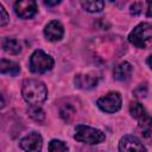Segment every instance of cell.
Masks as SVG:
<instances>
[{"label": "cell", "mask_w": 152, "mask_h": 152, "mask_svg": "<svg viewBox=\"0 0 152 152\" xmlns=\"http://www.w3.org/2000/svg\"><path fill=\"white\" fill-rule=\"evenodd\" d=\"M21 95L24 100L31 106H37L45 101L48 96V89L42 81L28 78L23 82Z\"/></svg>", "instance_id": "cell-1"}, {"label": "cell", "mask_w": 152, "mask_h": 152, "mask_svg": "<svg viewBox=\"0 0 152 152\" xmlns=\"http://www.w3.org/2000/svg\"><path fill=\"white\" fill-rule=\"evenodd\" d=\"M74 138L80 142H84V144H89V145H96V144L103 142L106 139V135L103 132H101L97 128L89 127L86 125H78L75 128Z\"/></svg>", "instance_id": "cell-2"}, {"label": "cell", "mask_w": 152, "mask_h": 152, "mask_svg": "<svg viewBox=\"0 0 152 152\" xmlns=\"http://www.w3.org/2000/svg\"><path fill=\"white\" fill-rule=\"evenodd\" d=\"M53 59L43 50H36L30 57V70L34 74H44L52 69Z\"/></svg>", "instance_id": "cell-3"}, {"label": "cell", "mask_w": 152, "mask_h": 152, "mask_svg": "<svg viewBox=\"0 0 152 152\" xmlns=\"http://www.w3.org/2000/svg\"><path fill=\"white\" fill-rule=\"evenodd\" d=\"M151 38H152V26L147 23H141L138 26H135L128 36L129 42L134 46L140 49H144L146 46V43Z\"/></svg>", "instance_id": "cell-4"}, {"label": "cell", "mask_w": 152, "mask_h": 152, "mask_svg": "<svg viewBox=\"0 0 152 152\" xmlns=\"http://www.w3.org/2000/svg\"><path fill=\"white\" fill-rule=\"evenodd\" d=\"M121 102H122L121 95L118 91H110L97 100V106L103 112L115 113L121 108Z\"/></svg>", "instance_id": "cell-5"}, {"label": "cell", "mask_w": 152, "mask_h": 152, "mask_svg": "<svg viewBox=\"0 0 152 152\" xmlns=\"http://www.w3.org/2000/svg\"><path fill=\"white\" fill-rule=\"evenodd\" d=\"M19 145L25 152H40L43 146V139L39 133L31 132L20 140Z\"/></svg>", "instance_id": "cell-6"}, {"label": "cell", "mask_w": 152, "mask_h": 152, "mask_svg": "<svg viewBox=\"0 0 152 152\" xmlns=\"http://www.w3.org/2000/svg\"><path fill=\"white\" fill-rule=\"evenodd\" d=\"M120 152H146L145 146L134 135H125L119 142Z\"/></svg>", "instance_id": "cell-7"}, {"label": "cell", "mask_w": 152, "mask_h": 152, "mask_svg": "<svg viewBox=\"0 0 152 152\" xmlns=\"http://www.w3.org/2000/svg\"><path fill=\"white\" fill-rule=\"evenodd\" d=\"M14 11L21 19L32 18L37 12V2L33 0H23L14 4Z\"/></svg>", "instance_id": "cell-8"}, {"label": "cell", "mask_w": 152, "mask_h": 152, "mask_svg": "<svg viewBox=\"0 0 152 152\" xmlns=\"http://www.w3.org/2000/svg\"><path fill=\"white\" fill-rule=\"evenodd\" d=\"M63 34H64V28L58 20L50 21L44 28V36L46 37L48 40H51V42L59 40L63 37Z\"/></svg>", "instance_id": "cell-9"}, {"label": "cell", "mask_w": 152, "mask_h": 152, "mask_svg": "<svg viewBox=\"0 0 152 152\" xmlns=\"http://www.w3.org/2000/svg\"><path fill=\"white\" fill-rule=\"evenodd\" d=\"M74 82H75V86L80 89H91L96 87L99 78L95 75H90V74H86V75L78 74L75 76Z\"/></svg>", "instance_id": "cell-10"}, {"label": "cell", "mask_w": 152, "mask_h": 152, "mask_svg": "<svg viewBox=\"0 0 152 152\" xmlns=\"http://www.w3.org/2000/svg\"><path fill=\"white\" fill-rule=\"evenodd\" d=\"M132 65L128 62H121L114 68V78L118 81H126L131 77Z\"/></svg>", "instance_id": "cell-11"}, {"label": "cell", "mask_w": 152, "mask_h": 152, "mask_svg": "<svg viewBox=\"0 0 152 152\" xmlns=\"http://www.w3.org/2000/svg\"><path fill=\"white\" fill-rule=\"evenodd\" d=\"M0 71L2 75H10V76H17L20 72V66L18 63L8 61V59H1L0 62Z\"/></svg>", "instance_id": "cell-12"}, {"label": "cell", "mask_w": 152, "mask_h": 152, "mask_svg": "<svg viewBox=\"0 0 152 152\" xmlns=\"http://www.w3.org/2000/svg\"><path fill=\"white\" fill-rule=\"evenodd\" d=\"M2 49L11 55H18L21 51L20 43L14 38H4L2 39Z\"/></svg>", "instance_id": "cell-13"}, {"label": "cell", "mask_w": 152, "mask_h": 152, "mask_svg": "<svg viewBox=\"0 0 152 152\" xmlns=\"http://www.w3.org/2000/svg\"><path fill=\"white\" fill-rule=\"evenodd\" d=\"M138 122H139V128L142 132V134L145 137H148L150 133H151V131H152V116L147 113L145 116H142L141 119H139Z\"/></svg>", "instance_id": "cell-14"}, {"label": "cell", "mask_w": 152, "mask_h": 152, "mask_svg": "<svg viewBox=\"0 0 152 152\" xmlns=\"http://www.w3.org/2000/svg\"><path fill=\"white\" fill-rule=\"evenodd\" d=\"M82 7L90 13H96L103 10L104 7V1H82L81 2Z\"/></svg>", "instance_id": "cell-15"}, {"label": "cell", "mask_w": 152, "mask_h": 152, "mask_svg": "<svg viewBox=\"0 0 152 152\" xmlns=\"http://www.w3.org/2000/svg\"><path fill=\"white\" fill-rule=\"evenodd\" d=\"M76 109L72 104L70 103H64L61 108H59V115L64 121H70L72 119V116L75 115Z\"/></svg>", "instance_id": "cell-16"}, {"label": "cell", "mask_w": 152, "mask_h": 152, "mask_svg": "<svg viewBox=\"0 0 152 152\" xmlns=\"http://www.w3.org/2000/svg\"><path fill=\"white\" fill-rule=\"evenodd\" d=\"M129 113L137 120L141 119L142 116H145L147 114V112L145 110V108L139 102H132L131 103V106H129Z\"/></svg>", "instance_id": "cell-17"}, {"label": "cell", "mask_w": 152, "mask_h": 152, "mask_svg": "<svg viewBox=\"0 0 152 152\" xmlns=\"http://www.w3.org/2000/svg\"><path fill=\"white\" fill-rule=\"evenodd\" d=\"M27 114L31 119H33L34 121H38V122H42L44 121L45 119V113L44 110L38 107V106H31L28 109H27Z\"/></svg>", "instance_id": "cell-18"}, {"label": "cell", "mask_w": 152, "mask_h": 152, "mask_svg": "<svg viewBox=\"0 0 152 152\" xmlns=\"http://www.w3.org/2000/svg\"><path fill=\"white\" fill-rule=\"evenodd\" d=\"M49 152H69V148L62 140L53 139L49 142Z\"/></svg>", "instance_id": "cell-19"}, {"label": "cell", "mask_w": 152, "mask_h": 152, "mask_svg": "<svg viewBox=\"0 0 152 152\" xmlns=\"http://www.w3.org/2000/svg\"><path fill=\"white\" fill-rule=\"evenodd\" d=\"M10 20V17L6 12V10L4 8L2 5H0V26H5Z\"/></svg>", "instance_id": "cell-20"}, {"label": "cell", "mask_w": 152, "mask_h": 152, "mask_svg": "<svg viewBox=\"0 0 152 152\" xmlns=\"http://www.w3.org/2000/svg\"><path fill=\"white\" fill-rule=\"evenodd\" d=\"M147 94V88L146 84H140L135 90H134V95L137 97H145Z\"/></svg>", "instance_id": "cell-21"}, {"label": "cell", "mask_w": 152, "mask_h": 152, "mask_svg": "<svg viewBox=\"0 0 152 152\" xmlns=\"http://www.w3.org/2000/svg\"><path fill=\"white\" fill-rule=\"evenodd\" d=\"M142 6H144V2H133L131 5V13L132 14H139L142 10Z\"/></svg>", "instance_id": "cell-22"}, {"label": "cell", "mask_w": 152, "mask_h": 152, "mask_svg": "<svg viewBox=\"0 0 152 152\" xmlns=\"http://www.w3.org/2000/svg\"><path fill=\"white\" fill-rule=\"evenodd\" d=\"M147 8H146V15L147 17H152V2H146Z\"/></svg>", "instance_id": "cell-23"}, {"label": "cell", "mask_w": 152, "mask_h": 152, "mask_svg": "<svg viewBox=\"0 0 152 152\" xmlns=\"http://www.w3.org/2000/svg\"><path fill=\"white\" fill-rule=\"evenodd\" d=\"M59 2H61L59 0H56V1H44V4L48 5V6H53V5H57Z\"/></svg>", "instance_id": "cell-24"}, {"label": "cell", "mask_w": 152, "mask_h": 152, "mask_svg": "<svg viewBox=\"0 0 152 152\" xmlns=\"http://www.w3.org/2000/svg\"><path fill=\"white\" fill-rule=\"evenodd\" d=\"M147 64H148V66L152 69V55L148 56V58H147Z\"/></svg>", "instance_id": "cell-25"}]
</instances>
